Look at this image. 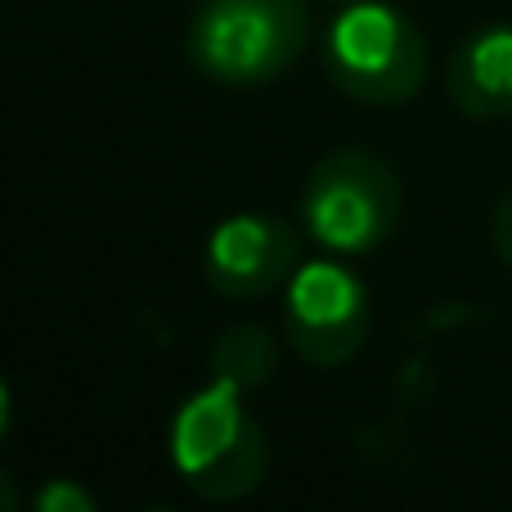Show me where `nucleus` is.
<instances>
[{
	"label": "nucleus",
	"instance_id": "4",
	"mask_svg": "<svg viewBox=\"0 0 512 512\" xmlns=\"http://www.w3.org/2000/svg\"><path fill=\"white\" fill-rule=\"evenodd\" d=\"M324 72L355 104L396 108L423 90L427 41L400 9L382 0H355L324 36Z\"/></svg>",
	"mask_w": 512,
	"mask_h": 512
},
{
	"label": "nucleus",
	"instance_id": "10",
	"mask_svg": "<svg viewBox=\"0 0 512 512\" xmlns=\"http://www.w3.org/2000/svg\"><path fill=\"white\" fill-rule=\"evenodd\" d=\"M490 243H495V256L512 270V194L499 198L495 216H490Z\"/></svg>",
	"mask_w": 512,
	"mask_h": 512
},
{
	"label": "nucleus",
	"instance_id": "6",
	"mask_svg": "<svg viewBox=\"0 0 512 512\" xmlns=\"http://www.w3.org/2000/svg\"><path fill=\"white\" fill-rule=\"evenodd\" d=\"M301 265V234L288 221L265 212H243L207 234L203 274L221 297L252 301L274 288H288Z\"/></svg>",
	"mask_w": 512,
	"mask_h": 512
},
{
	"label": "nucleus",
	"instance_id": "3",
	"mask_svg": "<svg viewBox=\"0 0 512 512\" xmlns=\"http://www.w3.org/2000/svg\"><path fill=\"white\" fill-rule=\"evenodd\" d=\"M301 216L324 248L364 256L400 230L405 185L382 153L342 144L310 167L301 189Z\"/></svg>",
	"mask_w": 512,
	"mask_h": 512
},
{
	"label": "nucleus",
	"instance_id": "1",
	"mask_svg": "<svg viewBox=\"0 0 512 512\" xmlns=\"http://www.w3.org/2000/svg\"><path fill=\"white\" fill-rule=\"evenodd\" d=\"M310 45L306 0H198L185 54L198 77L230 90L279 81Z\"/></svg>",
	"mask_w": 512,
	"mask_h": 512
},
{
	"label": "nucleus",
	"instance_id": "13",
	"mask_svg": "<svg viewBox=\"0 0 512 512\" xmlns=\"http://www.w3.org/2000/svg\"><path fill=\"white\" fill-rule=\"evenodd\" d=\"M346 5H355V0H346Z\"/></svg>",
	"mask_w": 512,
	"mask_h": 512
},
{
	"label": "nucleus",
	"instance_id": "5",
	"mask_svg": "<svg viewBox=\"0 0 512 512\" xmlns=\"http://www.w3.org/2000/svg\"><path fill=\"white\" fill-rule=\"evenodd\" d=\"M373 306L364 283L337 261L297 265L283 292V342L315 369H337L369 342Z\"/></svg>",
	"mask_w": 512,
	"mask_h": 512
},
{
	"label": "nucleus",
	"instance_id": "12",
	"mask_svg": "<svg viewBox=\"0 0 512 512\" xmlns=\"http://www.w3.org/2000/svg\"><path fill=\"white\" fill-rule=\"evenodd\" d=\"M149 512H171V508H149Z\"/></svg>",
	"mask_w": 512,
	"mask_h": 512
},
{
	"label": "nucleus",
	"instance_id": "8",
	"mask_svg": "<svg viewBox=\"0 0 512 512\" xmlns=\"http://www.w3.org/2000/svg\"><path fill=\"white\" fill-rule=\"evenodd\" d=\"M207 369H212V378L230 382V387L256 391L279 373V342L261 324H234L212 342Z\"/></svg>",
	"mask_w": 512,
	"mask_h": 512
},
{
	"label": "nucleus",
	"instance_id": "9",
	"mask_svg": "<svg viewBox=\"0 0 512 512\" xmlns=\"http://www.w3.org/2000/svg\"><path fill=\"white\" fill-rule=\"evenodd\" d=\"M32 512H99L95 495H90L81 481H68V477H54L36 490V504Z\"/></svg>",
	"mask_w": 512,
	"mask_h": 512
},
{
	"label": "nucleus",
	"instance_id": "11",
	"mask_svg": "<svg viewBox=\"0 0 512 512\" xmlns=\"http://www.w3.org/2000/svg\"><path fill=\"white\" fill-rule=\"evenodd\" d=\"M0 512H23V495H18L14 477L0 468Z\"/></svg>",
	"mask_w": 512,
	"mask_h": 512
},
{
	"label": "nucleus",
	"instance_id": "7",
	"mask_svg": "<svg viewBox=\"0 0 512 512\" xmlns=\"http://www.w3.org/2000/svg\"><path fill=\"white\" fill-rule=\"evenodd\" d=\"M454 108L472 122H495L512 113V27L495 23L472 32L445 68Z\"/></svg>",
	"mask_w": 512,
	"mask_h": 512
},
{
	"label": "nucleus",
	"instance_id": "2",
	"mask_svg": "<svg viewBox=\"0 0 512 512\" xmlns=\"http://www.w3.org/2000/svg\"><path fill=\"white\" fill-rule=\"evenodd\" d=\"M171 468L194 495L234 504L261 490L270 472V441L243 409V391L212 378L171 418Z\"/></svg>",
	"mask_w": 512,
	"mask_h": 512
}]
</instances>
